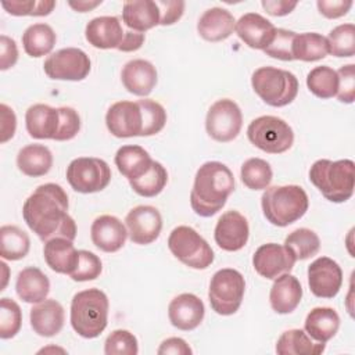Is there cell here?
Wrapping results in <instances>:
<instances>
[{
  "label": "cell",
  "instance_id": "obj_57",
  "mask_svg": "<svg viewBox=\"0 0 355 355\" xmlns=\"http://www.w3.org/2000/svg\"><path fill=\"white\" fill-rule=\"evenodd\" d=\"M103 1L101 0H96V1H87V0H79V1H69L68 4L78 12H86L90 11L93 8H96L97 6H100Z\"/></svg>",
  "mask_w": 355,
  "mask_h": 355
},
{
  "label": "cell",
  "instance_id": "obj_9",
  "mask_svg": "<svg viewBox=\"0 0 355 355\" xmlns=\"http://www.w3.org/2000/svg\"><path fill=\"white\" fill-rule=\"evenodd\" d=\"M168 248L175 258L193 269H207L214 262L211 245L190 226L175 227L168 237Z\"/></svg>",
  "mask_w": 355,
  "mask_h": 355
},
{
  "label": "cell",
  "instance_id": "obj_53",
  "mask_svg": "<svg viewBox=\"0 0 355 355\" xmlns=\"http://www.w3.org/2000/svg\"><path fill=\"white\" fill-rule=\"evenodd\" d=\"M17 129V116L11 107L1 103L0 104V141L6 143L12 139Z\"/></svg>",
  "mask_w": 355,
  "mask_h": 355
},
{
  "label": "cell",
  "instance_id": "obj_22",
  "mask_svg": "<svg viewBox=\"0 0 355 355\" xmlns=\"http://www.w3.org/2000/svg\"><path fill=\"white\" fill-rule=\"evenodd\" d=\"M29 320L31 327L37 336L53 337L62 330L65 312L57 300H44L32 306Z\"/></svg>",
  "mask_w": 355,
  "mask_h": 355
},
{
  "label": "cell",
  "instance_id": "obj_28",
  "mask_svg": "<svg viewBox=\"0 0 355 355\" xmlns=\"http://www.w3.org/2000/svg\"><path fill=\"white\" fill-rule=\"evenodd\" d=\"M122 21L130 31L144 33L159 25V8L153 0L125 1Z\"/></svg>",
  "mask_w": 355,
  "mask_h": 355
},
{
  "label": "cell",
  "instance_id": "obj_5",
  "mask_svg": "<svg viewBox=\"0 0 355 355\" xmlns=\"http://www.w3.org/2000/svg\"><path fill=\"white\" fill-rule=\"evenodd\" d=\"M261 207L268 222L284 227L305 215L309 207V200L301 186H272L265 189L261 197Z\"/></svg>",
  "mask_w": 355,
  "mask_h": 355
},
{
  "label": "cell",
  "instance_id": "obj_39",
  "mask_svg": "<svg viewBox=\"0 0 355 355\" xmlns=\"http://www.w3.org/2000/svg\"><path fill=\"white\" fill-rule=\"evenodd\" d=\"M241 182L250 190H265L269 187L273 172L269 165L262 158H248L240 169Z\"/></svg>",
  "mask_w": 355,
  "mask_h": 355
},
{
  "label": "cell",
  "instance_id": "obj_7",
  "mask_svg": "<svg viewBox=\"0 0 355 355\" xmlns=\"http://www.w3.org/2000/svg\"><path fill=\"white\" fill-rule=\"evenodd\" d=\"M245 293L244 276L232 268H223L214 273L209 282L208 300L211 308L222 316L239 311Z\"/></svg>",
  "mask_w": 355,
  "mask_h": 355
},
{
  "label": "cell",
  "instance_id": "obj_10",
  "mask_svg": "<svg viewBox=\"0 0 355 355\" xmlns=\"http://www.w3.org/2000/svg\"><path fill=\"white\" fill-rule=\"evenodd\" d=\"M67 180L78 193H97L110 184L111 168L101 158L79 157L67 166Z\"/></svg>",
  "mask_w": 355,
  "mask_h": 355
},
{
  "label": "cell",
  "instance_id": "obj_56",
  "mask_svg": "<svg viewBox=\"0 0 355 355\" xmlns=\"http://www.w3.org/2000/svg\"><path fill=\"white\" fill-rule=\"evenodd\" d=\"M144 40H146L144 33L135 32V31H126V32L123 33L122 42H121V44L118 46L116 50L123 51V53L136 51V50H139V49L143 46Z\"/></svg>",
  "mask_w": 355,
  "mask_h": 355
},
{
  "label": "cell",
  "instance_id": "obj_29",
  "mask_svg": "<svg viewBox=\"0 0 355 355\" xmlns=\"http://www.w3.org/2000/svg\"><path fill=\"white\" fill-rule=\"evenodd\" d=\"M340 327V316L336 309L329 306H316L311 309L304 322L306 334L319 343L331 340Z\"/></svg>",
  "mask_w": 355,
  "mask_h": 355
},
{
  "label": "cell",
  "instance_id": "obj_19",
  "mask_svg": "<svg viewBox=\"0 0 355 355\" xmlns=\"http://www.w3.org/2000/svg\"><path fill=\"white\" fill-rule=\"evenodd\" d=\"M90 237L98 250L104 252H116L125 245L128 229L116 216L100 215L92 223Z\"/></svg>",
  "mask_w": 355,
  "mask_h": 355
},
{
  "label": "cell",
  "instance_id": "obj_43",
  "mask_svg": "<svg viewBox=\"0 0 355 355\" xmlns=\"http://www.w3.org/2000/svg\"><path fill=\"white\" fill-rule=\"evenodd\" d=\"M22 324V312L19 305L7 297L0 300V337L8 340L17 336Z\"/></svg>",
  "mask_w": 355,
  "mask_h": 355
},
{
  "label": "cell",
  "instance_id": "obj_16",
  "mask_svg": "<svg viewBox=\"0 0 355 355\" xmlns=\"http://www.w3.org/2000/svg\"><path fill=\"white\" fill-rule=\"evenodd\" d=\"M295 263L293 254L280 244L266 243L257 248L252 257L255 272L269 280H275L283 273H290Z\"/></svg>",
  "mask_w": 355,
  "mask_h": 355
},
{
  "label": "cell",
  "instance_id": "obj_12",
  "mask_svg": "<svg viewBox=\"0 0 355 355\" xmlns=\"http://www.w3.org/2000/svg\"><path fill=\"white\" fill-rule=\"evenodd\" d=\"M44 73L55 80H83L90 69L89 55L78 47L61 49L50 54L43 64Z\"/></svg>",
  "mask_w": 355,
  "mask_h": 355
},
{
  "label": "cell",
  "instance_id": "obj_33",
  "mask_svg": "<svg viewBox=\"0 0 355 355\" xmlns=\"http://www.w3.org/2000/svg\"><path fill=\"white\" fill-rule=\"evenodd\" d=\"M324 348V343L315 341L301 329L286 330L276 343V352L279 355H319Z\"/></svg>",
  "mask_w": 355,
  "mask_h": 355
},
{
  "label": "cell",
  "instance_id": "obj_17",
  "mask_svg": "<svg viewBox=\"0 0 355 355\" xmlns=\"http://www.w3.org/2000/svg\"><path fill=\"white\" fill-rule=\"evenodd\" d=\"M248 236L250 226L245 216L234 209L222 214L214 230V239L218 247L229 252L241 250L247 244Z\"/></svg>",
  "mask_w": 355,
  "mask_h": 355
},
{
  "label": "cell",
  "instance_id": "obj_2",
  "mask_svg": "<svg viewBox=\"0 0 355 355\" xmlns=\"http://www.w3.org/2000/svg\"><path fill=\"white\" fill-rule=\"evenodd\" d=\"M233 191L234 176L232 171L219 161H208L197 169L190 191V205L197 215L209 218L225 207Z\"/></svg>",
  "mask_w": 355,
  "mask_h": 355
},
{
  "label": "cell",
  "instance_id": "obj_35",
  "mask_svg": "<svg viewBox=\"0 0 355 355\" xmlns=\"http://www.w3.org/2000/svg\"><path fill=\"white\" fill-rule=\"evenodd\" d=\"M329 54L327 39L316 32L297 33L293 42V60L319 61Z\"/></svg>",
  "mask_w": 355,
  "mask_h": 355
},
{
  "label": "cell",
  "instance_id": "obj_21",
  "mask_svg": "<svg viewBox=\"0 0 355 355\" xmlns=\"http://www.w3.org/2000/svg\"><path fill=\"white\" fill-rule=\"evenodd\" d=\"M121 80L125 89L140 97L148 96L157 85L158 73L155 67L143 58L128 61L121 72Z\"/></svg>",
  "mask_w": 355,
  "mask_h": 355
},
{
  "label": "cell",
  "instance_id": "obj_55",
  "mask_svg": "<svg viewBox=\"0 0 355 355\" xmlns=\"http://www.w3.org/2000/svg\"><path fill=\"white\" fill-rule=\"evenodd\" d=\"M261 4L265 8V11L273 17L287 15L297 7V1H287V0H277V1L276 0H263Z\"/></svg>",
  "mask_w": 355,
  "mask_h": 355
},
{
  "label": "cell",
  "instance_id": "obj_8",
  "mask_svg": "<svg viewBox=\"0 0 355 355\" xmlns=\"http://www.w3.org/2000/svg\"><path fill=\"white\" fill-rule=\"evenodd\" d=\"M247 137L257 148L268 154H282L291 148L294 132L282 118L262 115L252 119L247 128Z\"/></svg>",
  "mask_w": 355,
  "mask_h": 355
},
{
  "label": "cell",
  "instance_id": "obj_54",
  "mask_svg": "<svg viewBox=\"0 0 355 355\" xmlns=\"http://www.w3.org/2000/svg\"><path fill=\"white\" fill-rule=\"evenodd\" d=\"M159 355H166V354H172V355H191L193 351L190 348V345L180 337H169L166 340H164L157 351Z\"/></svg>",
  "mask_w": 355,
  "mask_h": 355
},
{
  "label": "cell",
  "instance_id": "obj_45",
  "mask_svg": "<svg viewBox=\"0 0 355 355\" xmlns=\"http://www.w3.org/2000/svg\"><path fill=\"white\" fill-rule=\"evenodd\" d=\"M137 338L129 330L116 329L105 338L104 354L107 355H137Z\"/></svg>",
  "mask_w": 355,
  "mask_h": 355
},
{
  "label": "cell",
  "instance_id": "obj_50",
  "mask_svg": "<svg viewBox=\"0 0 355 355\" xmlns=\"http://www.w3.org/2000/svg\"><path fill=\"white\" fill-rule=\"evenodd\" d=\"M159 8V25L166 26L178 22L184 11V1L180 0H158L155 1Z\"/></svg>",
  "mask_w": 355,
  "mask_h": 355
},
{
  "label": "cell",
  "instance_id": "obj_46",
  "mask_svg": "<svg viewBox=\"0 0 355 355\" xmlns=\"http://www.w3.org/2000/svg\"><path fill=\"white\" fill-rule=\"evenodd\" d=\"M103 270L101 259L92 251L79 250V259L75 270L69 275V277L75 282H89L94 280L100 276Z\"/></svg>",
  "mask_w": 355,
  "mask_h": 355
},
{
  "label": "cell",
  "instance_id": "obj_41",
  "mask_svg": "<svg viewBox=\"0 0 355 355\" xmlns=\"http://www.w3.org/2000/svg\"><path fill=\"white\" fill-rule=\"evenodd\" d=\"M329 53L334 57H352L355 54V26L354 24H341L329 33Z\"/></svg>",
  "mask_w": 355,
  "mask_h": 355
},
{
  "label": "cell",
  "instance_id": "obj_42",
  "mask_svg": "<svg viewBox=\"0 0 355 355\" xmlns=\"http://www.w3.org/2000/svg\"><path fill=\"white\" fill-rule=\"evenodd\" d=\"M143 114L141 136H153L159 133L166 123V111L155 100L143 98L137 101Z\"/></svg>",
  "mask_w": 355,
  "mask_h": 355
},
{
  "label": "cell",
  "instance_id": "obj_58",
  "mask_svg": "<svg viewBox=\"0 0 355 355\" xmlns=\"http://www.w3.org/2000/svg\"><path fill=\"white\" fill-rule=\"evenodd\" d=\"M0 266H1V270H3V284H1V288L0 291H3L7 286V280H8V266L6 262H0Z\"/></svg>",
  "mask_w": 355,
  "mask_h": 355
},
{
  "label": "cell",
  "instance_id": "obj_20",
  "mask_svg": "<svg viewBox=\"0 0 355 355\" xmlns=\"http://www.w3.org/2000/svg\"><path fill=\"white\" fill-rule=\"evenodd\" d=\"M234 31L248 47L263 50L272 42L276 26L258 12H247L236 21Z\"/></svg>",
  "mask_w": 355,
  "mask_h": 355
},
{
  "label": "cell",
  "instance_id": "obj_11",
  "mask_svg": "<svg viewBox=\"0 0 355 355\" xmlns=\"http://www.w3.org/2000/svg\"><path fill=\"white\" fill-rule=\"evenodd\" d=\"M243 126V114L236 101L220 98L215 101L205 118V129L209 137L216 141L227 143L234 140Z\"/></svg>",
  "mask_w": 355,
  "mask_h": 355
},
{
  "label": "cell",
  "instance_id": "obj_26",
  "mask_svg": "<svg viewBox=\"0 0 355 355\" xmlns=\"http://www.w3.org/2000/svg\"><path fill=\"white\" fill-rule=\"evenodd\" d=\"M234 25L236 19L230 11L222 7H212L200 17L197 32L207 42H222L233 33Z\"/></svg>",
  "mask_w": 355,
  "mask_h": 355
},
{
  "label": "cell",
  "instance_id": "obj_40",
  "mask_svg": "<svg viewBox=\"0 0 355 355\" xmlns=\"http://www.w3.org/2000/svg\"><path fill=\"white\" fill-rule=\"evenodd\" d=\"M168 183V172L162 164L154 161L151 168L139 179L130 180L129 184L135 193L141 197L158 196Z\"/></svg>",
  "mask_w": 355,
  "mask_h": 355
},
{
  "label": "cell",
  "instance_id": "obj_31",
  "mask_svg": "<svg viewBox=\"0 0 355 355\" xmlns=\"http://www.w3.org/2000/svg\"><path fill=\"white\" fill-rule=\"evenodd\" d=\"M115 165L129 182L141 178L153 165L150 154L140 146L126 144L118 148L115 154Z\"/></svg>",
  "mask_w": 355,
  "mask_h": 355
},
{
  "label": "cell",
  "instance_id": "obj_30",
  "mask_svg": "<svg viewBox=\"0 0 355 355\" xmlns=\"http://www.w3.org/2000/svg\"><path fill=\"white\" fill-rule=\"evenodd\" d=\"M15 291L22 301L28 304H37L44 301L49 295L50 280L39 268L28 266L18 273Z\"/></svg>",
  "mask_w": 355,
  "mask_h": 355
},
{
  "label": "cell",
  "instance_id": "obj_37",
  "mask_svg": "<svg viewBox=\"0 0 355 355\" xmlns=\"http://www.w3.org/2000/svg\"><path fill=\"white\" fill-rule=\"evenodd\" d=\"M295 258V261H304L318 254L320 248L319 236L306 227H300L291 232L283 244Z\"/></svg>",
  "mask_w": 355,
  "mask_h": 355
},
{
  "label": "cell",
  "instance_id": "obj_23",
  "mask_svg": "<svg viewBox=\"0 0 355 355\" xmlns=\"http://www.w3.org/2000/svg\"><path fill=\"white\" fill-rule=\"evenodd\" d=\"M60 110L47 104H33L25 112V125L31 137L54 140L60 129Z\"/></svg>",
  "mask_w": 355,
  "mask_h": 355
},
{
  "label": "cell",
  "instance_id": "obj_3",
  "mask_svg": "<svg viewBox=\"0 0 355 355\" xmlns=\"http://www.w3.org/2000/svg\"><path fill=\"white\" fill-rule=\"evenodd\" d=\"M311 183L331 202H345L354 194L355 164L352 159H318L309 169Z\"/></svg>",
  "mask_w": 355,
  "mask_h": 355
},
{
  "label": "cell",
  "instance_id": "obj_1",
  "mask_svg": "<svg viewBox=\"0 0 355 355\" xmlns=\"http://www.w3.org/2000/svg\"><path fill=\"white\" fill-rule=\"evenodd\" d=\"M68 196L60 184L44 183L25 200L22 216L28 227L44 243L55 237L73 241L76 225L68 214Z\"/></svg>",
  "mask_w": 355,
  "mask_h": 355
},
{
  "label": "cell",
  "instance_id": "obj_48",
  "mask_svg": "<svg viewBox=\"0 0 355 355\" xmlns=\"http://www.w3.org/2000/svg\"><path fill=\"white\" fill-rule=\"evenodd\" d=\"M61 122L60 129L55 136V141H65L73 139L80 130V116L79 114L71 107H58Z\"/></svg>",
  "mask_w": 355,
  "mask_h": 355
},
{
  "label": "cell",
  "instance_id": "obj_32",
  "mask_svg": "<svg viewBox=\"0 0 355 355\" xmlns=\"http://www.w3.org/2000/svg\"><path fill=\"white\" fill-rule=\"evenodd\" d=\"M17 166L26 176H44L53 166V154L43 144H28L18 151Z\"/></svg>",
  "mask_w": 355,
  "mask_h": 355
},
{
  "label": "cell",
  "instance_id": "obj_49",
  "mask_svg": "<svg viewBox=\"0 0 355 355\" xmlns=\"http://www.w3.org/2000/svg\"><path fill=\"white\" fill-rule=\"evenodd\" d=\"M338 90L336 97L341 103L351 104L355 100V65L347 64L343 65L338 71Z\"/></svg>",
  "mask_w": 355,
  "mask_h": 355
},
{
  "label": "cell",
  "instance_id": "obj_47",
  "mask_svg": "<svg viewBox=\"0 0 355 355\" xmlns=\"http://www.w3.org/2000/svg\"><path fill=\"white\" fill-rule=\"evenodd\" d=\"M295 32L276 28L275 36L272 42L263 49V53L272 58H277L282 61H293V42L295 37Z\"/></svg>",
  "mask_w": 355,
  "mask_h": 355
},
{
  "label": "cell",
  "instance_id": "obj_24",
  "mask_svg": "<svg viewBox=\"0 0 355 355\" xmlns=\"http://www.w3.org/2000/svg\"><path fill=\"white\" fill-rule=\"evenodd\" d=\"M125 31L119 18L111 15L96 17L90 19L85 29V37L96 49H118L122 42Z\"/></svg>",
  "mask_w": 355,
  "mask_h": 355
},
{
  "label": "cell",
  "instance_id": "obj_34",
  "mask_svg": "<svg viewBox=\"0 0 355 355\" xmlns=\"http://www.w3.org/2000/svg\"><path fill=\"white\" fill-rule=\"evenodd\" d=\"M57 36L49 24H32L22 33V46L29 57H43L51 53Z\"/></svg>",
  "mask_w": 355,
  "mask_h": 355
},
{
  "label": "cell",
  "instance_id": "obj_4",
  "mask_svg": "<svg viewBox=\"0 0 355 355\" xmlns=\"http://www.w3.org/2000/svg\"><path fill=\"white\" fill-rule=\"evenodd\" d=\"M108 297L100 288H87L71 301V326L83 338H96L108 323Z\"/></svg>",
  "mask_w": 355,
  "mask_h": 355
},
{
  "label": "cell",
  "instance_id": "obj_6",
  "mask_svg": "<svg viewBox=\"0 0 355 355\" xmlns=\"http://www.w3.org/2000/svg\"><path fill=\"white\" fill-rule=\"evenodd\" d=\"M251 86L259 98L272 107L291 104L298 94V79L294 73L276 67H261L251 76Z\"/></svg>",
  "mask_w": 355,
  "mask_h": 355
},
{
  "label": "cell",
  "instance_id": "obj_14",
  "mask_svg": "<svg viewBox=\"0 0 355 355\" xmlns=\"http://www.w3.org/2000/svg\"><path fill=\"white\" fill-rule=\"evenodd\" d=\"M308 286L315 297H336L343 286V270L340 265L329 257L316 258L308 266Z\"/></svg>",
  "mask_w": 355,
  "mask_h": 355
},
{
  "label": "cell",
  "instance_id": "obj_27",
  "mask_svg": "<svg viewBox=\"0 0 355 355\" xmlns=\"http://www.w3.org/2000/svg\"><path fill=\"white\" fill-rule=\"evenodd\" d=\"M43 257L47 266L55 273L71 275L79 259V251L75 248L72 240L55 237L44 243Z\"/></svg>",
  "mask_w": 355,
  "mask_h": 355
},
{
  "label": "cell",
  "instance_id": "obj_13",
  "mask_svg": "<svg viewBox=\"0 0 355 355\" xmlns=\"http://www.w3.org/2000/svg\"><path fill=\"white\" fill-rule=\"evenodd\" d=\"M125 225L130 241L146 245L158 239L162 229V216L155 207L137 205L128 212Z\"/></svg>",
  "mask_w": 355,
  "mask_h": 355
},
{
  "label": "cell",
  "instance_id": "obj_25",
  "mask_svg": "<svg viewBox=\"0 0 355 355\" xmlns=\"http://www.w3.org/2000/svg\"><path fill=\"white\" fill-rule=\"evenodd\" d=\"M301 298L302 287L295 276L283 273L275 279L269 293V302L275 312L291 313L300 305Z\"/></svg>",
  "mask_w": 355,
  "mask_h": 355
},
{
  "label": "cell",
  "instance_id": "obj_51",
  "mask_svg": "<svg viewBox=\"0 0 355 355\" xmlns=\"http://www.w3.org/2000/svg\"><path fill=\"white\" fill-rule=\"evenodd\" d=\"M352 4L354 3L351 0H318L316 1L319 12L329 19H336L347 15Z\"/></svg>",
  "mask_w": 355,
  "mask_h": 355
},
{
  "label": "cell",
  "instance_id": "obj_38",
  "mask_svg": "<svg viewBox=\"0 0 355 355\" xmlns=\"http://www.w3.org/2000/svg\"><path fill=\"white\" fill-rule=\"evenodd\" d=\"M306 86L312 94L322 100L331 98L338 90L337 71L327 65L315 67L306 75Z\"/></svg>",
  "mask_w": 355,
  "mask_h": 355
},
{
  "label": "cell",
  "instance_id": "obj_15",
  "mask_svg": "<svg viewBox=\"0 0 355 355\" xmlns=\"http://www.w3.org/2000/svg\"><path fill=\"white\" fill-rule=\"evenodd\" d=\"M105 125L111 135L119 139L141 136L143 114L137 101H116L105 114Z\"/></svg>",
  "mask_w": 355,
  "mask_h": 355
},
{
  "label": "cell",
  "instance_id": "obj_52",
  "mask_svg": "<svg viewBox=\"0 0 355 355\" xmlns=\"http://www.w3.org/2000/svg\"><path fill=\"white\" fill-rule=\"evenodd\" d=\"M18 61V47L14 39L1 35L0 36V69L6 71L14 67Z\"/></svg>",
  "mask_w": 355,
  "mask_h": 355
},
{
  "label": "cell",
  "instance_id": "obj_18",
  "mask_svg": "<svg viewBox=\"0 0 355 355\" xmlns=\"http://www.w3.org/2000/svg\"><path fill=\"white\" fill-rule=\"evenodd\" d=\"M205 306L200 297L191 293L176 295L168 306V318L173 327L190 331L198 327L204 319Z\"/></svg>",
  "mask_w": 355,
  "mask_h": 355
},
{
  "label": "cell",
  "instance_id": "obj_44",
  "mask_svg": "<svg viewBox=\"0 0 355 355\" xmlns=\"http://www.w3.org/2000/svg\"><path fill=\"white\" fill-rule=\"evenodd\" d=\"M1 7L11 15L22 17V15H31V17H44L49 15L54 7L55 1L53 0H10V1H1Z\"/></svg>",
  "mask_w": 355,
  "mask_h": 355
},
{
  "label": "cell",
  "instance_id": "obj_36",
  "mask_svg": "<svg viewBox=\"0 0 355 355\" xmlns=\"http://www.w3.org/2000/svg\"><path fill=\"white\" fill-rule=\"evenodd\" d=\"M31 248L29 236L14 225L0 227V257L7 261H18L28 255Z\"/></svg>",
  "mask_w": 355,
  "mask_h": 355
}]
</instances>
